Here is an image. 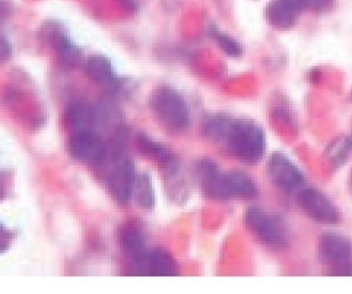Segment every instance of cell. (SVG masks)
<instances>
[{"label":"cell","instance_id":"cell-1","mask_svg":"<svg viewBox=\"0 0 352 294\" xmlns=\"http://www.w3.org/2000/svg\"><path fill=\"white\" fill-rule=\"evenodd\" d=\"M224 144L244 164H257L266 152V135L262 126L250 119L231 120Z\"/></svg>","mask_w":352,"mask_h":294},{"label":"cell","instance_id":"cell-2","mask_svg":"<svg viewBox=\"0 0 352 294\" xmlns=\"http://www.w3.org/2000/svg\"><path fill=\"white\" fill-rule=\"evenodd\" d=\"M151 109L158 122L173 132H183L190 125L189 105L177 91L170 87H161L154 91Z\"/></svg>","mask_w":352,"mask_h":294},{"label":"cell","instance_id":"cell-3","mask_svg":"<svg viewBox=\"0 0 352 294\" xmlns=\"http://www.w3.org/2000/svg\"><path fill=\"white\" fill-rule=\"evenodd\" d=\"M244 220L256 239L269 248L283 249L288 246L291 234L280 217L267 213L263 208L250 207L245 211Z\"/></svg>","mask_w":352,"mask_h":294},{"label":"cell","instance_id":"cell-4","mask_svg":"<svg viewBox=\"0 0 352 294\" xmlns=\"http://www.w3.org/2000/svg\"><path fill=\"white\" fill-rule=\"evenodd\" d=\"M318 255L332 275H352V243L344 234L323 233L318 243Z\"/></svg>","mask_w":352,"mask_h":294},{"label":"cell","instance_id":"cell-5","mask_svg":"<svg viewBox=\"0 0 352 294\" xmlns=\"http://www.w3.org/2000/svg\"><path fill=\"white\" fill-rule=\"evenodd\" d=\"M297 202L307 217L322 224H338L341 221V213L336 205L323 192L314 187L300 189Z\"/></svg>","mask_w":352,"mask_h":294},{"label":"cell","instance_id":"cell-6","mask_svg":"<svg viewBox=\"0 0 352 294\" xmlns=\"http://www.w3.org/2000/svg\"><path fill=\"white\" fill-rule=\"evenodd\" d=\"M267 170L272 182L280 191L285 192L298 191L304 180H306L297 164L294 161H291V158L285 156L284 152L279 151L272 152L271 157H269Z\"/></svg>","mask_w":352,"mask_h":294},{"label":"cell","instance_id":"cell-7","mask_svg":"<svg viewBox=\"0 0 352 294\" xmlns=\"http://www.w3.org/2000/svg\"><path fill=\"white\" fill-rule=\"evenodd\" d=\"M69 152L76 161L87 166H98L107 156V147L96 132L72 135L69 143Z\"/></svg>","mask_w":352,"mask_h":294},{"label":"cell","instance_id":"cell-8","mask_svg":"<svg viewBox=\"0 0 352 294\" xmlns=\"http://www.w3.org/2000/svg\"><path fill=\"white\" fill-rule=\"evenodd\" d=\"M196 173L199 183H201V189L206 198L215 199V201H226V199H230L227 191L226 173L222 174L212 160L204 158L201 161H197Z\"/></svg>","mask_w":352,"mask_h":294},{"label":"cell","instance_id":"cell-9","mask_svg":"<svg viewBox=\"0 0 352 294\" xmlns=\"http://www.w3.org/2000/svg\"><path fill=\"white\" fill-rule=\"evenodd\" d=\"M135 178L136 174L132 160L124 158L113 169V171L109 176L107 187L116 202L126 204L131 201Z\"/></svg>","mask_w":352,"mask_h":294},{"label":"cell","instance_id":"cell-10","mask_svg":"<svg viewBox=\"0 0 352 294\" xmlns=\"http://www.w3.org/2000/svg\"><path fill=\"white\" fill-rule=\"evenodd\" d=\"M65 122L72 135L94 132V127L97 125V113L85 103H74L65 113Z\"/></svg>","mask_w":352,"mask_h":294},{"label":"cell","instance_id":"cell-11","mask_svg":"<svg viewBox=\"0 0 352 294\" xmlns=\"http://www.w3.org/2000/svg\"><path fill=\"white\" fill-rule=\"evenodd\" d=\"M298 12L285 0H271L265 9V18L278 31H288L296 23Z\"/></svg>","mask_w":352,"mask_h":294},{"label":"cell","instance_id":"cell-12","mask_svg":"<svg viewBox=\"0 0 352 294\" xmlns=\"http://www.w3.org/2000/svg\"><path fill=\"white\" fill-rule=\"evenodd\" d=\"M227 191L230 198L240 199H253L259 193L256 183L252 180L250 176L243 171H230L226 173Z\"/></svg>","mask_w":352,"mask_h":294},{"label":"cell","instance_id":"cell-13","mask_svg":"<svg viewBox=\"0 0 352 294\" xmlns=\"http://www.w3.org/2000/svg\"><path fill=\"white\" fill-rule=\"evenodd\" d=\"M145 264H146V271L151 275H158V277L177 275V264H175L173 256L168 252L162 249H155L149 255H146Z\"/></svg>","mask_w":352,"mask_h":294},{"label":"cell","instance_id":"cell-14","mask_svg":"<svg viewBox=\"0 0 352 294\" xmlns=\"http://www.w3.org/2000/svg\"><path fill=\"white\" fill-rule=\"evenodd\" d=\"M85 74L97 84H110L114 81V69L110 59L101 54H94L85 62Z\"/></svg>","mask_w":352,"mask_h":294},{"label":"cell","instance_id":"cell-15","mask_svg":"<svg viewBox=\"0 0 352 294\" xmlns=\"http://www.w3.org/2000/svg\"><path fill=\"white\" fill-rule=\"evenodd\" d=\"M132 196L139 207H142L145 209L154 208L155 191H154V186H152V180L149 178V174L140 173L136 176L135 183H133Z\"/></svg>","mask_w":352,"mask_h":294},{"label":"cell","instance_id":"cell-16","mask_svg":"<svg viewBox=\"0 0 352 294\" xmlns=\"http://www.w3.org/2000/svg\"><path fill=\"white\" fill-rule=\"evenodd\" d=\"M119 240L122 248L131 255L135 260H145V242L142 234H140L135 227H124L120 230Z\"/></svg>","mask_w":352,"mask_h":294},{"label":"cell","instance_id":"cell-17","mask_svg":"<svg viewBox=\"0 0 352 294\" xmlns=\"http://www.w3.org/2000/svg\"><path fill=\"white\" fill-rule=\"evenodd\" d=\"M232 119H228L227 116L217 114L209 117L204 127V134L210 140H215V143H224L226 135L230 129Z\"/></svg>","mask_w":352,"mask_h":294},{"label":"cell","instance_id":"cell-18","mask_svg":"<svg viewBox=\"0 0 352 294\" xmlns=\"http://www.w3.org/2000/svg\"><path fill=\"white\" fill-rule=\"evenodd\" d=\"M352 151V138L351 136H339L327 148L326 154L335 166H342L348 160L349 152Z\"/></svg>","mask_w":352,"mask_h":294},{"label":"cell","instance_id":"cell-19","mask_svg":"<svg viewBox=\"0 0 352 294\" xmlns=\"http://www.w3.org/2000/svg\"><path fill=\"white\" fill-rule=\"evenodd\" d=\"M215 39L222 49V52H224L226 54H228L231 57H240L243 54V47L240 45V43L236 39H232L231 35L218 32V34H215Z\"/></svg>","mask_w":352,"mask_h":294},{"label":"cell","instance_id":"cell-20","mask_svg":"<svg viewBox=\"0 0 352 294\" xmlns=\"http://www.w3.org/2000/svg\"><path fill=\"white\" fill-rule=\"evenodd\" d=\"M12 54V47L5 35L0 34V62H6Z\"/></svg>","mask_w":352,"mask_h":294},{"label":"cell","instance_id":"cell-21","mask_svg":"<svg viewBox=\"0 0 352 294\" xmlns=\"http://www.w3.org/2000/svg\"><path fill=\"white\" fill-rule=\"evenodd\" d=\"M335 0H309V5H313L318 10H326L333 5Z\"/></svg>","mask_w":352,"mask_h":294}]
</instances>
